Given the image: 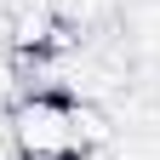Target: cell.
Here are the masks:
<instances>
[{
  "mask_svg": "<svg viewBox=\"0 0 160 160\" xmlns=\"http://www.w3.org/2000/svg\"><path fill=\"white\" fill-rule=\"evenodd\" d=\"M6 137H12L17 160H86L109 137V126L97 109H86L69 92H29L12 103Z\"/></svg>",
  "mask_w": 160,
  "mask_h": 160,
  "instance_id": "obj_1",
  "label": "cell"
},
{
  "mask_svg": "<svg viewBox=\"0 0 160 160\" xmlns=\"http://www.w3.org/2000/svg\"><path fill=\"white\" fill-rule=\"evenodd\" d=\"M0 103H17V69H12V57H0Z\"/></svg>",
  "mask_w": 160,
  "mask_h": 160,
  "instance_id": "obj_2",
  "label": "cell"
}]
</instances>
